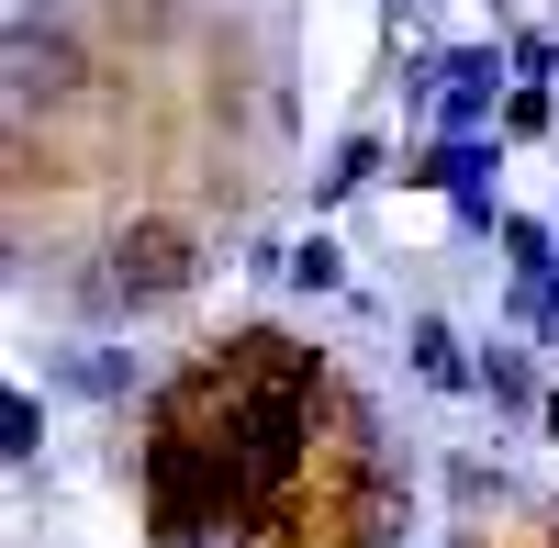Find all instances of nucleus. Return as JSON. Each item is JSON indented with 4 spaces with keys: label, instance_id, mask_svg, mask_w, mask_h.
I'll use <instances>...</instances> for the list:
<instances>
[{
    "label": "nucleus",
    "instance_id": "1",
    "mask_svg": "<svg viewBox=\"0 0 559 548\" xmlns=\"http://www.w3.org/2000/svg\"><path fill=\"white\" fill-rule=\"evenodd\" d=\"M112 291H123V313H157V302H191V281H202V236L179 213H134L123 236H112Z\"/></svg>",
    "mask_w": 559,
    "mask_h": 548
},
{
    "label": "nucleus",
    "instance_id": "2",
    "mask_svg": "<svg viewBox=\"0 0 559 548\" xmlns=\"http://www.w3.org/2000/svg\"><path fill=\"white\" fill-rule=\"evenodd\" d=\"M236 415H247V381H236V358H224V347H202L191 370H168V381L146 392V426H168V437L236 448Z\"/></svg>",
    "mask_w": 559,
    "mask_h": 548
},
{
    "label": "nucleus",
    "instance_id": "3",
    "mask_svg": "<svg viewBox=\"0 0 559 548\" xmlns=\"http://www.w3.org/2000/svg\"><path fill=\"white\" fill-rule=\"evenodd\" d=\"M336 537L347 548H414V481H403V460H347V481H336Z\"/></svg>",
    "mask_w": 559,
    "mask_h": 548
},
{
    "label": "nucleus",
    "instance_id": "4",
    "mask_svg": "<svg viewBox=\"0 0 559 548\" xmlns=\"http://www.w3.org/2000/svg\"><path fill=\"white\" fill-rule=\"evenodd\" d=\"M224 358H236L247 392H324V381H336V370H324V347H302L292 325H236Z\"/></svg>",
    "mask_w": 559,
    "mask_h": 548
},
{
    "label": "nucleus",
    "instance_id": "5",
    "mask_svg": "<svg viewBox=\"0 0 559 548\" xmlns=\"http://www.w3.org/2000/svg\"><path fill=\"white\" fill-rule=\"evenodd\" d=\"M0 57H12V102H68V90L90 79V57L68 34H34V23H12V45H0Z\"/></svg>",
    "mask_w": 559,
    "mask_h": 548
},
{
    "label": "nucleus",
    "instance_id": "6",
    "mask_svg": "<svg viewBox=\"0 0 559 548\" xmlns=\"http://www.w3.org/2000/svg\"><path fill=\"white\" fill-rule=\"evenodd\" d=\"M414 381H426V392H481V358L459 347V325L414 313Z\"/></svg>",
    "mask_w": 559,
    "mask_h": 548
},
{
    "label": "nucleus",
    "instance_id": "7",
    "mask_svg": "<svg viewBox=\"0 0 559 548\" xmlns=\"http://www.w3.org/2000/svg\"><path fill=\"white\" fill-rule=\"evenodd\" d=\"M313 415H324V437H336L347 460H381V415H369L347 381H324V392H313Z\"/></svg>",
    "mask_w": 559,
    "mask_h": 548
},
{
    "label": "nucleus",
    "instance_id": "8",
    "mask_svg": "<svg viewBox=\"0 0 559 548\" xmlns=\"http://www.w3.org/2000/svg\"><path fill=\"white\" fill-rule=\"evenodd\" d=\"M57 381H68V392H90V403H123L146 370H134L123 347H79V358H57Z\"/></svg>",
    "mask_w": 559,
    "mask_h": 548
},
{
    "label": "nucleus",
    "instance_id": "9",
    "mask_svg": "<svg viewBox=\"0 0 559 548\" xmlns=\"http://www.w3.org/2000/svg\"><path fill=\"white\" fill-rule=\"evenodd\" d=\"M481 392H492V415H537V403H548L537 370H526L515 347H492V358H481Z\"/></svg>",
    "mask_w": 559,
    "mask_h": 548
},
{
    "label": "nucleus",
    "instance_id": "10",
    "mask_svg": "<svg viewBox=\"0 0 559 548\" xmlns=\"http://www.w3.org/2000/svg\"><path fill=\"white\" fill-rule=\"evenodd\" d=\"M280 281H292V291H347V258H336V236L313 224V236L292 247V269H280Z\"/></svg>",
    "mask_w": 559,
    "mask_h": 548
},
{
    "label": "nucleus",
    "instance_id": "11",
    "mask_svg": "<svg viewBox=\"0 0 559 548\" xmlns=\"http://www.w3.org/2000/svg\"><path fill=\"white\" fill-rule=\"evenodd\" d=\"M34 448H45V403H34V392H0V460L23 470Z\"/></svg>",
    "mask_w": 559,
    "mask_h": 548
},
{
    "label": "nucleus",
    "instance_id": "12",
    "mask_svg": "<svg viewBox=\"0 0 559 548\" xmlns=\"http://www.w3.org/2000/svg\"><path fill=\"white\" fill-rule=\"evenodd\" d=\"M369 179H381V146H369V134H347V146H336V168L313 179V202H347V191H369Z\"/></svg>",
    "mask_w": 559,
    "mask_h": 548
},
{
    "label": "nucleus",
    "instance_id": "13",
    "mask_svg": "<svg viewBox=\"0 0 559 548\" xmlns=\"http://www.w3.org/2000/svg\"><path fill=\"white\" fill-rule=\"evenodd\" d=\"M492 236H503V258H515V281H537V269H559V247H548V224H537V213H503Z\"/></svg>",
    "mask_w": 559,
    "mask_h": 548
},
{
    "label": "nucleus",
    "instance_id": "14",
    "mask_svg": "<svg viewBox=\"0 0 559 548\" xmlns=\"http://www.w3.org/2000/svg\"><path fill=\"white\" fill-rule=\"evenodd\" d=\"M503 134H559V90L548 79H515V90H503Z\"/></svg>",
    "mask_w": 559,
    "mask_h": 548
},
{
    "label": "nucleus",
    "instance_id": "15",
    "mask_svg": "<svg viewBox=\"0 0 559 548\" xmlns=\"http://www.w3.org/2000/svg\"><path fill=\"white\" fill-rule=\"evenodd\" d=\"M448 504H459V515H492V504H503V470H492V460H459V470H448Z\"/></svg>",
    "mask_w": 559,
    "mask_h": 548
},
{
    "label": "nucleus",
    "instance_id": "16",
    "mask_svg": "<svg viewBox=\"0 0 559 548\" xmlns=\"http://www.w3.org/2000/svg\"><path fill=\"white\" fill-rule=\"evenodd\" d=\"M503 57H515V79H559V34L526 23V34H503Z\"/></svg>",
    "mask_w": 559,
    "mask_h": 548
},
{
    "label": "nucleus",
    "instance_id": "17",
    "mask_svg": "<svg viewBox=\"0 0 559 548\" xmlns=\"http://www.w3.org/2000/svg\"><path fill=\"white\" fill-rule=\"evenodd\" d=\"M537 426H548V437H559V392H548V403H537Z\"/></svg>",
    "mask_w": 559,
    "mask_h": 548
},
{
    "label": "nucleus",
    "instance_id": "18",
    "mask_svg": "<svg viewBox=\"0 0 559 548\" xmlns=\"http://www.w3.org/2000/svg\"><path fill=\"white\" fill-rule=\"evenodd\" d=\"M548 548H559V515H548Z\"/></svg>",
    "mask_w": 559,
    "mask_h": 548
},
{
    "label": "nucleus",
    "instance_id": "19",
    "mask_svg": "<svg viewBox=\"0 0 559 548\" xmlns=\"http://www.w3.org/2000/svg\"><path fill=\"white\" fill-rule=\"evenodd\" d=\"M213 548H236V537H213Z\"/></svg>",
    "mask_w": 559,
    "mask_h": 548
}]
</instances>
